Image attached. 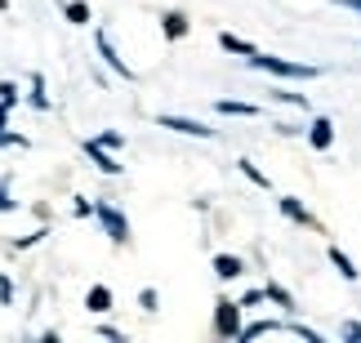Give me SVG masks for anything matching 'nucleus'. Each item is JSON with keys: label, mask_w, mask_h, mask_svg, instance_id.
<instances>
[{"label": "nucleus", "mask_w": 361, "mask_h": 343, "mask_svg": "<svg viewBox=\"0 0 361 343\" xmlns=\"http://www.w3.org/2000/svg\"><path fill=\"white\" fill-rule=\"evenodd\" d=\"M339 5H348V9H357V13H361V0H339Z\"/></svg>", "instance_id": "a211bd4d"}, {"label": "nucleus", "mask_w": 361, "mask_h": 343, "mask_svg": "<svg viewBox=\"0 0 361 343\" xmlns=\"http://www.w3.org/2000/svg\"><path fill=\"white\" fill-rule=\"evenodd\" d=\"M219 112H224V116H255V107H250V103H232V99H224V103H219Z\"/></svg>", "instance_id": "ddd939ff"}, {"label": "nucleus", "mask_w": 361, "mask_h": 343, "mask_svg": "<svg viewBox=\"0 0 361 343\" xmlns=\"http://www.w3.org/2000/svg\"><path fill=\"white\" fill-rule=\"evenodd\" d=\"M112 308V290H107V285H94L90 290V312H107Z\"/></svg>", "instance_id": "9d476101"}, {"label": "nucleus", "mask_w": 361, "mask_h": 343, "mask_svg": "<svg viewBox=\"0 0 361 343\" xmlns=\"http://www.w3.org/2000/svg\"><path fill=\"white\" fill-rule=\"evenodd\" d=\"M330 139H335V125L322 116V120H312V147H330Z\"/></svg>", "instance_id": "1a4fd4ad"}, {"label": "nucleus", "mask_w": 361, "mask_h": 343, "mask_svg": "<svg viewBox=\"0 0 361 343\" xmlns=\"http://www.w3.org/2000/svg\"><path fill=\"white\" fill-rule=\"evenodd\" d=\"M165 130H178V134H197V139H210V130L201 125V120H188V116H161Z\"/></svg>", "instance_id": "39448f33"}, {"label": "nucleus", "mask_w": 361, "mask_h": 343, "mask_svg": "<svg viewBox=\"0 0 361 343\" xmlns=\"http://www.w3.org/2000/svg\"><path fill=\"white\" fill-rule=\"evenodd\" d=\"M330 263H335V268H339V272H343V277H348V281L357 277V268H353V258H348V254H343V250H330Z\"/></svg>", "instance_id": "f8f14e48"}, {"label": "nucleus", "mask_w": 361, "mask_h": 343, "mask_svg": "<svg viewBox=\"0 0 361 343\" xmlns=\"http://www.w3.org/2000/svg\"><path fill=\"white\" fill-rule=\"evenodd\" d=\"M250 63L259 72H276V76H317V67H308V63H286V58H268V54H255Z\"/></svg>", "instance_id": "f257e3e1"}, {"label": "nucleus", "mask_w": 361, "mask_h": 343, "mask_svg": "<svg viewBox=\"0 0 361 343\" xmlns=\"http://www.w3.org/2000/svg\"><path fill=\"white\" fill-rule=\"evenodd\" d=\"M219 45H224L228 54H245V58H255V45H250V40H241V36H232V32H224V36H219Z\"/></svg>", "instance_id": "423d86ee"}, {"label": "nucleus", "mask_w": 361, "mask_h": 343, "mask_svg": "<svg viewBox=\"0 0 361 343\" xmlns=\"http://www.w3.org/2000/svg\"><path fill=\"white\" fill-rule=\"evenodd\" d=\"M99 54H103V58H107V67H112V72H121V76H130V67H125V58H116V49L107 45V36H103V32H99Z\"/></svg>", "instance_id": "0eeeda50"}, {"label": "nucleus", "mask_w": 361, "mask_h": 343, "mask_svg": "<svg viewBox=\"0 0 361 343\" xmlns=\"http://www.w3.org/2000/svg\"><path fill=\"white\" fill-rule=\"evenodd\" d=\"M281 210H286L290 218H295V223H312V218H308V210H303V205H299V201H290V197L281 201Z\"/></svg>", "instance_id": "4468645a"}, {"label": "nucleus", "mask_w": 361, "mask_h": 343, "mask_svg": "<svg viewBox=\"0 0 361 343\" xmlns=\"http://www.w3.org/2000/svg\"><path fill=\"white\" fill-rule=\"evenodd\" d=\"M85 152H90V161H94V166H99L103 174H121V166H116L112 156H107V147H103L99 139H85Z\"/></svg>", "instance_id": "20e7f679"}, {"label": "nucleus", "mask_w": 361, "mask_h": 343, "mask_svg": "<svg viewBox=\"0 0 361 343\" xmlns=\"http://www.w3.org/2000/svg\"><path fill=\"white\" fill-rule=\"evenodd\" d=\"M0 103L13 107V103H18V89H13V85H0Z\"/></svg>", "instance_id": "dca6fc26"}, {"label": "nucleus", "mask_w": 361, "mask_h": 343, "mask_svg": "<svg viewBox=\"0 0 361 343\" xmlns=\"http://www.w3.org/2000/svg\"><path fill=\"white\" fill-rule=\"evenodd\" d=\"M5 112H9V103H0V130H5Z\"/></svg>", "instance_id": "6ab92c4d"}, {"label": "nucleus", "mask_w": 361, "mask_h": 343, "mask_svg": "<svg viewBox=\"0 0 361 343\" xmlns=\"http://www.w3.org/2000/svg\"><path fill=\"white\" fill-rule=\"evenodd\" d=\"M183 32H188V18H183V13H165V36H174V40H178Z\"/></svg>", "instance_id": "9b49d317"}, {"label": "nucleus", "mask_w": 361, "mask_h": 343, "mask_svg": "<svg viewBox=\"0 0 361 343\" xmlns=\"http://www.w3.org/2000/svg\"><path fill=\"white\" fill-rule=\"evenodd\" d=\"M99 218H103V227H107V237H112L116 245L121 241H130V223L116 214V210H107V205H99Z\"/></svg>", "instance_id": "7ed1b4c3"}, {"label": "nucleus", "mask_w": 361, "mask_h": 343, "mask_svg": "<svg viewBox=\"0 0 361 343\" xmlns=\"http://www.w3.org/2000/svg\"><path fill=\"white\" fill-rule=\"evenodd\" d=\"M214 272H219V277H224V281L241 277V258H232V254H219V258H214Z\"/></svg>", "instance_id": "6e6552de"}, {"label": "nucleus", "mask_w": 361, "mask_h": 343, "mask_svg": "<svg viewBox=\"0 0 361 343\" xmlns=\"http://www.w3.org/2000/svg\"><path fill=\"white\" fill-rule=\"evenodd\" d=\"M9 205H13V201H9V183L0 178V210H9Z\"/></svg>", "instance_id": "f3484780"}, {"label": "nucleus", "mask_w": 361, "mask_h": 343, "mask_svg": "<svg viewBox=\"0 0 361 343\" xmlns=\"http://www.w3.org/2000/svg\"><path fill=\"white\" fill-rule=\"evenodd\" d=\"M214 330H219V339H237L241 330H237V304L232 299H219L214 304Z\"/></svg>", "instance_id": "f03ea898"}, {"label": "nucleus", "mask_w": 361, "mask_h": 343, "mask_svg": "<svg viewBox=\"0 0 361 343\" xmlns=\"http://www.w3.org/2000/svg\"><path fill=\"white\" fill-rule=\"evenodd\" d=\"M67 18H72V23H90V5L72 0V5H67Z\"/></svg>", "instance_id": "2eb2a0df"}]
</instances>
